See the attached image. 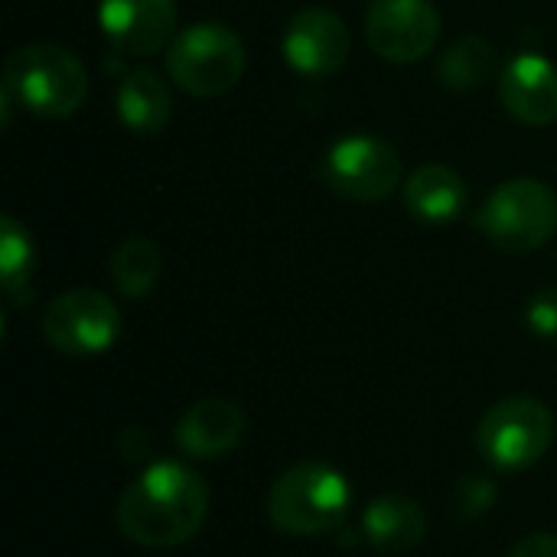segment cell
<instances>
[{
  "label": "cell",
  "mask_w": 557,
  "mask_h": 557,
  "mask_svg": "<svg viewBox=\"0 0 557 557\" xmlns=\"http://www.w3.org/2000/svg\"><path fill=\"white\" fill-rule=\"evenodd\" d=\"M117 529L144 548H176L199 535L209 519V490L186 463L147 467L117 499Z\"/></svg>",
  "instance_id": "1"
},
{
  "label": "cell",
  "mask_w": 557,
  "mask_h": 557,
  "mask_svg": "<svg viewBox=\"0 0 557 557\" xmlns=\"http://www.w3.org/2000/svg\"><path fill=\"white\" fill-rule=\"evenodd\" d=\"M352 509L349 480L323 463L304 460L284 470L268 493V519L277 532L310 539L336 532Z\"/></svg>",
  "instance_id": "2"
},
{
  "label": "cell",
  "mask_w": 557,
  "mask_h": 557,
  "mask_svg": "<svg viewBox=\"0 0 557 557\" xmlns=\"http://www.w3.org/2000/svg\"><path fill=\"white\" fill-rule=\"evenodd\" d=\"M0 88L39 117H69L88 98V75L65 46L29 42L7 55Z\"/></svg>",
  "instance_id": "3"
},
{
  "label": "cell",
  "mask_w": 557,
  "mask_h": 557,
  "mask_svg": "<svg viewBox=\"0 0 557 557\" xmlns=\"http://www.w3.org/2000/svg\"><path fill=\"white\" fill-rule=\"evenodd\" d=\"M476 228L503 251L525 255L539 251L557 232L555 189L535 176H516L499 183L483 209L476 212Z\"/></svg>",
  "instance_id": "4"
},
{
  "label": "cell",
  "mask_w": 557,
  "mask_h": 557,
  "mask_svg": "<svg viewBox=\"0 0 557 557\" xmlns=\"http://www.w3.org/2000/svg\"><path fill=\"white\" fill-rule=\"evenodd\" d=\"M166 72L186 95L215 98L238 85L245 72V42L225 23H193L166 46Z\"/></svg>",
  "instance_id": "5"
},
{
  "label": "cell",
  "mask_w": 557,
  "mask_h": 557,
  "mask_svg": "<svg viewBox=\"0 0 557 557\" xmlns=\"http://www.w3.org/2000/svg\"><path fill=\"white\" fill-rule=\"evenodd\" d=\"M555 437V418L548 405H542L532 395H512L496 401L480 428H476V447L496 470L519 473L535 467Z\"/></svg>",
  "instance_id": "6"
},
{
  "label": "cell",
  "mask_w": 557,
  "mask_h": 557,
  "mask_svg": "<svg viewBox=\"0 0 557 557\" xmlns=\"http://www.w3.org/2000/svg\"><path fill=\"white\" fill-rule=\"evenodd\" d=\"M320 176L349 202H382L401 183V157L375 134H349L326 150Z\"/></svg>",
  "instance_id": "7"
},
{
  "label": "cell",
  "mask_w": 557,
  "mask_h": 557,
  "mask_svg": "<svg viewBox=\"0 0 557 557\" xmlns=\"http://www.w3.org/2000/svg\"><path fill=\"white\" fill-rule=\"evenodd\" d=\"M121 313L111 297L91 287L59 294L42 313V336L62 356H98L114 346Z\"/></svg>",
  "instance_id": "8"
},
{
  "label": "cell",
  "mask_w": 557,
  "mask_h": 557,
  "mask_svg": "<svg viewBox=\"0 0 557 557\" xmlns=\"http://www.w3.org/2000/svg\"><path fill=\"white\" fill-rule=\"evenodd\" d=\"M441 39V13L431 0H372L366 10L369 49L395 65L421 62Z\"/></svg>",
  "instance_id": "9"
},
{
  "label": "cell",
  "mask_w": 557,
  "mask_h": 557,
  "mask_svg": "<svg viewBox=\"0 0 557 557\" xmlns=\"http://www.w3.org/2000/svg\"><path fill=\"white\" fill-rule=\"evenodd\" d=\"M352 49L349 26L339 13L323 7L297 10L281 36L284 62L304 78H326L336 75Z\"/></svg>",
  "instance_id": "10"
},
{
  "label": "cell",
  "mask_w": 557,
  "mask_h": 557,
  "mask_svg": "<svg viewBox=\"0 0 557 557\" xmlns=\"http://www.w3.org/2000/svg\"><path fill=\"white\" fill-rule=\"evenodd\" d=\"M98 26L114 52L153 55L176 36V0H98Z\"/></svg>",
  "instance_id": "11"
},
{
  "label": "cell",
  "mask_w": 557,
  "mask_h": 557,
  "mask_svg": "<svg viewBox=\"0 0 557 557\" xmlns=\"http://www.w3.org/2000/svg\"><path fill=\"white\" fill-rule=\"evenodd\" d=\"M503 108L529 127H548L557 121V65L539 52L516 55L499 75Z\"/></svg>",
  "instance_id": "12"
},
{
  "label": "cell",
  "mask_w": 557,
  "mask_h": 557,
  "mask_svg": "<svg viewBox=\"0 0 557 557\" xmlns=\"http://www.w3.org/2000/svg\"><path fill=\"white\" fill-rule=\"evenodd\" d=\"M176 447L193 460H215L245 437V411L228 398H202L176 421Z\"/></svg>",
  "instance_id": "13"
},
{
  "label": "cell",
  "mask_w": 557,
  "mask_h": 557,
  "mask_svg": "<svg viewBox=\"0 0 557 557\" xmlns=\"http://www.w3.org/2000/svg\"><path fill=\"white\" fill-rule=\"evenodd\" d=\"M405 206L414 219H421L428 225H444V222H454L467 212L470 186L454 166L428 163L408 176Z\"/></svg>",
  "instance_id": "14"
},
{
  "label": "cell",
  "mask_w": 557,
  "mask_h": 557,
  "mask_svg": "<svg viewBox=\"0 0 557 557\" xmlns=\"http://www.w3.org/2000/svg\"><path fill=\"white\" fill-rule=\"evenodd\" d=\"M170 114H173V95L153 69L137 65L121 75L117 117L131 134H144V137L160 134L166 127Z\"/></svg>",
  "instance_id": "15"
},
{
  "label": "cell",
  "mask_w": 557,
  "mask_h": 557,
  "mask_svg": "<svg viewBox=\"0 0 557 557\" xmlns=\"http://www.w3.org/2000/svg\"><path fill=\"white\" fill-rule=\"evenodd\" d=\"M362 532L375 548H382L388 555H405L424 542L428 516L414 499L388 493V496H379L366 506Z\"/></svg>",
  "instance_id": "16"
},
{
  "label": "cell",
  "mask_w": 557,
  "mask_h": 557,
  "mask_svg": "<svg viewBox=\"0 0 557 557\" xmlns=\"http://www.w3.org/2000/svg\"><path fill=\"white\" fill-rule=\"evenodd\" d=\"M493 72H496V49L490 46V39H483L476 33L460 36L437 59V75L454 91H473V88L486 85L493 78Z\"/></svg>",
  "instance_id": "17"
},
{
  "label": "cell",
  "mask_w": 557,
  "mask_h": 557,
  "mask_svg": "<svg viewBox=\"0 0 557 557\" xmlns=\"http://www.w3.org/2000/svg\"><path fill=\"white\" fill-rule=\"evenodd\" d=\"M163 271V258L160 248L144 238V235H131L117 245V251L111 255V281L124 297H147Z\"/></svg>",
  "instance_id": "18"
},
{
  "label": "cell",
  "mask_w": 557,
  "mask_h": 557,
  "mask_svg": "<svg viewBox=\"0 0 557 557\" xmlns=\"http://www.w3.org/2000/svg\"><path fill=\"white\" fill-rule=\"evenodd\" d=\"M33 264H36V251H33L29 232L13 215H3L0 219V281L10 300L29 304L26 287H29Z\"/></svg>",
  "instance_id": "19"
},
{
  "label": "cell",
  "mask_w": 557,
  "mask_h": 557,
  "mask_svg": "<svg viewBox=\"0 0 557 557\" xmlns=\"http://www.w3.org/2000/svg\"><path fill=\"white\" fill-rule=\"evenodd\" d=\"M499 499V490L493 486V480L486 476H463L454 490V512L463 522H473L480 516H486L493 509V503Z\"/></svg>",
  "instance_id": "20"
},
{
  "label": "cell",
  "mask_w": 557,
  "mask_h": 557,
  "mask_svg": "<svg viewBox=\"0 0 557 557\" xmlns=\"http://www.w3.org/2000/svg\"><path fill=\"white\" fill-rule=\"evenodd\" d=\"M525 323L535 336L542 339H557V287L539 290L525 304Z\"/></svg>",
  "instance_id": "21"
},
{
  "label": "cell",
  "mask_w": 557,
  "mask_h": 557,
  "mask_svg": "<svg viewBox=\"0 0 557 557\" xmlns=\"http://www.w3.org/2000/svg\"><path fill=\"white\" fill-rule=\"evenodd\" d=\"M509 557H557V535H545V532L529 535L512 548Z\"/></svg>",
  "instance_id": "22"
}]
</instances>
